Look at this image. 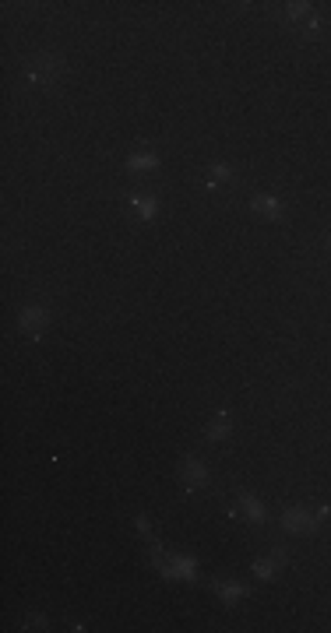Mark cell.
<instances>
[{"mask_svg": "<svg viewBox=\"0 0 331 633\" xmlns=\"http://www.w3.org/2000/svg\"><path fill=\"white\" fill-rule=\"evenodd\" d=\"M155 563H159L162 577H184V581H194V573H198L194 556H169V559H162L159 545H155Z\"/></svg>", "mask_w": 331, "mask_h": 633, "instance_id": "6da1fadb", "label": "cell"}, {"mask_svg": "<svg viewBox=\"0 0 331 633\" xmlns=\"http://www.w3.org/2000/svg\"><path fill=\"white\" fill-rule=\"evenodd\" d=\"M57 74H60V57H46V53H43V57L35 60V67L28 71V82H32V85H53Z\"/></svg>", "mask_w": 331, "mask_h": 633, "instance_id": "7a4b0ae2", "label": "cell"}, {"mask_svg": "<svg viewBox=\"0 0 331 633\" xmlns=\"http://www.w3.org/2000/svg\"><path fill=\"white\" fill-rule=\"evenodd\" d=\"M184 486H187V493H198V489H205L208 486V471H205V464L198 461V457H184Z\"/></svg>", "mask_w": 331, "mask_h": 633, "instance_id": "3957f363", "label": "cell"}, {"mask_svg": "<svg viewBox=\"0 0 331 633\" xmlns=\"http://www.w3.org/2000/svg\"><path fill=\"white\" fill-rule=\"evenodd\" d=\"M282 528H286V532H293V535H303V532H314V528H318V521H314V514H307V510L293 507V510H286V514H282Z\"/></svg>", "mask_w": 331, "mask_h": 633, "instance_id": "277c9868", "label": "cell"}, {"mask_svg": "<svg viewBox=\"0 0 331 633\" xmlns=\"http://www.w3.org/2000/svg\"><path fill=\"white\" fill-rule=\"evenodd\" d=\"M46 320H50V310H46V306H25L21 317H18V327L28 331L32 338H39V327H43Z\"/></svg>", "mask_w": 331, "mask_h": 633, "instance_id": "5b68a950", "label": "cell"}, {"mask_svg": "<svg viewBox=\"0 0 331 633\" xmlns=\"http://www.w3.org/2000/svg\"><path fill=\"white\" fill-rule=\"evenodd\" d=\"M250 208H254L257 215H264V218H275V222H279V218H282V211H286V208H282V201H279L275 194H261V197H254V201H250Z\"/></svg>", "mask_w": 331, "mask_h": 633, "instance_id": "8992f818", "label": "cell"}, {"mask_svg": "<svg viewBox=\"0 0 331 633\" xmlns=\"http://www.w3.org/2000/svg\"><path fill=\"white\" fill-rule=\"evenodd\" d=\"M130 211H134L138 218L152 222V218L159 215V201H155L152 194H134V197H130Z\"/></svg>", "mask_w": 331, "mask_h": 633, "instance_id": "52a82bcc", "label": "cell"}, {"mask_svg": "<svg viewBox=\"0 0 331 633\" xmlns=\"http://www.w3.org/2000/svg\"><path fill=\"white\" fill-rule=\"evenodd\" d=\"M219 598L225 605H236L240 598H247V584H236V581H229V584H219Z\"/></svg>", "mask_w": 331, "mask_h": 633, "instance_id": "ba28073f", "label": "cell"}, {"mask_svg": "<svg viewBox=\"0 0 331 633\" xmlns=\"http://www.w3.org/2000/svg\"><path fill=\"white\" fill-rule=\"evenodd\" d=\"M240 510H243L250 521H257V525L264 521V507H261V503H257L250 493H240Z\"/></svg>", "mask_w": 331, "mask_h": 633, "instance_id": "9c48e42d", "label": "cell"}, {"mask_svg": "<svg viewBox=\"0 0 331 633\" xmlns=\"http://www.w3.org/2000/svg\"><path fill=\"white\" fill-rule=\"evenodd\" d=\"M279 566H282V552H271L268 559H257V563H254V573H257L261 581H268Z\"/></svg>", "mask_w": 331, "mask_h": 633, "instance_id": "30bf717a", "label": "cell"}, {"mask_svg": "<svg viewBox=\"0 0 331 633\" xmlns=\"http://www.w3.org/2000/svg\"><path fill=\"white\" fill-rule=\"evenodd\" d=\"M155 166H159V159L148 155V152H138V155L127 159V169H134V173H141V169H155Z\"/></svg>", "mask_w": 331, "mask_h": 633, "instance_id": "8fae6325", "label": "cell"}, {"mask_svg": "<svg viewBox=\"0 0 331 633\" xmlns=\"http://www.w3.org/2000/svg\"><path fill=\"white\" fill-rule=\"evenodd\" d=\"M222 437H229V415L219 412V419L212 422V430H208V440H222Z\"/></svg>", "mask_w": 331, "mask_h": 633, "instance_id": "7c38bea8", "label": "cell"}, {"mask_svg": "<svg viewBox=\"0 0 331 633\" xmlns=\"http://www.w3.org/2000/svg\"><path fill=\"white\" fill-rule=\"evenodd\" d=\"M286 14L293 21H303V18H310V4H286Z\"/></svg>", "mask_w": 331, "mask_h": 633, "instance_id": "4fadbf2b", "label": "cell"}, {"mask_svg": "<svg viewBox=\"0 0 331 633\" xmlns=\"http://www.w3.org/2000/svg\"><path fill=\"white\" fill-rule=\"evenodd\" d=\"M229 180V166H212V169H208V183H212V186H215V183H225Z\"/></svg>", "mask_w": 331, "mask_h": 633, "instance_id": "5bb4252c", "label": "cell"}, {"mask_svg": "<svg viewBox=\"0 0 331 633\" xmlns=\"http://www.w3.org/2000/svg\"><path fill=\"white\" fill-rule=\"evenodd\" d=\"M134 528H138L141 535H148V521H145V517H138V521H134Z\"/></svg>", "mask_w": 331, "mask_h": 633, "instance_id": "9a60e30c", "label": "cell"}, {"mask_svg": "<svg viewBox=\"0 0 331 633\" xmlns=\"http://www.w3.org/2000/svg\"><path fill=\"white\" fill-rule=\"evenodd\" d=\"M328 247H331V236H328Z\"/></svg>", "mask_w": 331, "mask_h": 633, "instance_id": "2e32d148", "label": "cell"}]
</instances>
